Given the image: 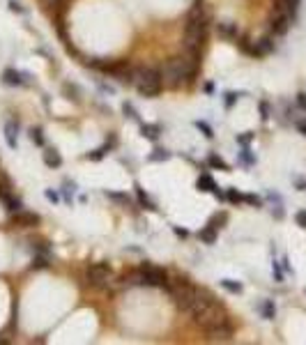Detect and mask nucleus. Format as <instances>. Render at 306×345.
Instances as JSON below:
<instances>
[{
	"mask_svg": "<svg viewBox=\"0 0 306 345\" xmlns=\"http://www.w3.org/2000/svg\"><path fill=\"white\" fill-rule=\"evenodd\" d=\"M207 23H210V14L203 9V5H193L189 19H186V30H184V48L186 53H198L203 48V42L207 37Z\"/></svg>",
	"mask_w": 306,
	"mask_h": 345,
	"instance_id": "nucleus-2",
	"label": "nucleus"
},
{
	"mask_svg": "<svg viewBox=\"0 0 306 345\" xmlns=\"http://www.w3.org/2000/svg\"><path fill=\"white\" fill-rule=\"evenodd\" d=\"M175 235H180V237H186V230H182V228H175Z\"/></svg>",
	"mask_w": 306,
	"mask_h": 345,
	"instance_id": "nucleus-42",
	"label": "nucleus"
},
{
	"mask_svg": "<svg viewBox=\"0 0 306 345\" xmlns=\"http://www.w3.org/2000/svg\"><path fill=\"white\" fill-rule=\"evenodd\" d=\"M272 51H274L272 37H262V40H258L256 42V46H253V55H256V58H262V55L272 53Z\"/></svg>",
	"mask_w": 306,
	"mask_h": 345,
	"instance_id": "nucleus-11",
	"label": "nucleus"
},
{
	"mask_svg": "<svg viewBox=\"0 0 306 345\" xmlns=\"http://www.w3.org/2000/svg\"><path fill=\"white\" fill-rule=\"evenodd\" d=\"M237 97H240V94H235V92H228V94H226V106H228V108L233 106L235 101H237Z\"/></svg>",
	"mask_w": 306,
	"mask_h": 345,
	"instance_id": "nucleus-32",
	"label": "nucleus"
},
{
	"mask_svg": "<svg viewBox=\"0 0 306 345\" xmlns=\"http://www.w3.org/2000/svg\"><path fill=\"white\" fill-rule=\"evenodd\" d=\"M221 288L228 292H235V295H240L242 292V283H237V281H230V279H223L221 281Z\"/></svg>",
	"mask_w": 306,
	"mask_h": 345,
	"instance_id": "nucleus-18",
	"label": "nucleus"
},
{
	"mask_svg": "<svg viewBox=\"0 0 306 345\" xmlns=\"http://www.w3.org/2000/svg\"><path fill=\"white\" fill-rule=\"evenodd\" d=\"M207 164H210L212 168H221V171H228V164L221 159V157H217V154H210V157H207Z\"/></svg>",
	"mask_w": 306,
	"mask_h": 345,
	"instance_id": "nucleus-21",
	"label": "nucleus"
},
{
	"mask_svg": "<svg viewBox=\"0 0 306 345\" xmlns=\"http://www.w3.org/2000/svg\"><path fill=\"white\" fill-rule=\"evenodd\" d=\"M295 184L300 186L302 191H306V182H304V179H300V177H295Z\"/></svg>",
	"mask_w": 306,
	"mask_h": 345,
	"instance_id": "nucleus-41",
	"label": "nucleus"
},
{
	"mask_svg": "<svg viewBox=\"0 0 306 345\" xmlns=\"http://www.w3.org/2000/svg\"><path fill=\"white\" fill-rule=\"evenodd\" d=\"M290 23H293V19H290V16H286V14L279 12V9H274L272 19H269V28H272L274 35H286L288 28H290Z\"/></svg>",
	"mask_w": 306,
	"mask_h": 345,
	"instance_id": "nucleus-6",
	"label": "nucleus"
},
{
	"mask_svg": "<svg viewBox=\"0 0 306 345\" xmlns=\"http://www.w3.org/2000/svg\"><path fill=\"white\" fill-rule=\"evenodd\" d=\"M242 161H244V164H253L256 159H253L251 154H249V150H244V152H242Z\"/></svg>",
	"mask_w": 306,
	"mask_h": 345,
	"instance_id": "nucleus-34",
	"label": "nucleus"
},
{
	"mask_svg": "<svg viewBox=\"0 0 306 345\" xmlns=\"http://www.w3.org/2000/svg\"><path fill=\"white\" fill-rule=\"evenodd\" d=\"M198 237H200V242H205V244H214V242H217V228L214 226L203 228V230L198 232Z\"/></svg>",
	"mask_w": 306,
	"mask_h": 345,
	"instance_id": "nucleus-15",
	"label": "nucleus"
},
{
	"mask_svg": "<svg viewBox=\"0 0 306 345\" xmlns=\"http://www.w3.org/2000/svg\"><path fill=\"white\" fill-rule=\"evenodd\" d=\"M274 9H279V12H283L286 16L295 19V16H297V9H300V0H276V7H274Z\"/></svg>",
	"mask_w": 306,
	"mask_h": 345,
	"instance_id": "nucleus-9",
	"label": "nucleus"
},
{
	"mask_svg": "<svg viewBox=\"0 0 306 345\" xmlns=\"http://www.w3.org/2000/svg\"><path fill=\"white\" fill-rule=\"evenodd\" d=\"M131 286H150V288H168V276L164 269L154 265H143L138 272L129 276Z\"/></svg>",
	"mask_w": 306,
	"mask_h": 345,
	"instance_id": "nucleus-4",
	"label": "nucleus"
},
{
	"mask_svg": "<svg viewBox=\"0 0 306 345\" xmlns=\"http://www.w3.org/2000/svg\"><path fill=\"white\" fill-rule=\"evenodd\" d=\"M260 311H262V315H265L267 320H272L274 315H276V306H274L272 302L267 299V302H262V306H260Z\"/></svg>",
	"mask_w": 306,
	"mask_h": 345,
	"instance_id": "nucleus-20",
	"label": "nucleus"
},
{
	"mask_svg": "<svg viewBox=\"0 0 306 345\" xmlns=\"http://www.w3.org/2000/svg\"><path fill=\"white\" fill-rule=\"evenodd\" d=\"M196 127H198V129H200V131H203V133H205V136H207V138H212V136H214V131H212V127H210V125H207V122H200V120H198V122H196Z\"/></svg>",
	"mask_w": 306,
	"mask_h": 345,
	"instance_id": "nucleus-25",
	"label": "nucleus"
},
{
	"mask_svg": "<svg viewBox=\"0 0 306 345\" xmlns=\"http://www.w3.org/2000/svg\"><path fill=\"white\" fill-rule=\"evenodd\" d=\"M42 2H44L46 7H58L60 5V0H42Z\"/></svg>",
	"mask_w": 306,
	"mask_h": 345,
	"instance_id": "nucleus-39",
	"label": "nucleus"
},
{
	"mask_svg": "<svg viewBox=\"0 0 306 345\" xmlns=\"http://www.w3.org/2000/svg\"><path fill=\"white\" fill-rule=\"evenodd\" d=\"M196 186H198V191H212L217 198H223V196H221V191H219V186L214 184V179L210 177V175H200L198 182H196Z\"/></svg>",
	"mask_w": 306,
	"mask_h": 345,
	"instance_id": "nucleus-10",
	"label": "nucleus"
},
{
	"mask_svg": "<svg viewBox=\"0 0 306 345\" xmlns=\"http://www.w3.org/2000/svg\"><path fill=\"white\" fill-rule=\"evenodd\" d=\"M295 221H297V226H302V228L306 230V212H304V210L295 214Z\"/></svg>",
	"mask_w": 306,
	"mask_h": 345,
	"instance_id": "nucleus-28",
	"label": "nucleus"
},
{
	"mask_svg": "<svg viewBox=\"0 0 306 345\" xmlns=\"http://www.w3.org/2000/svg\"><path fill=\"white\" fill-rule=\"evenodd\" d=\"M65 94H69V99L79 101V90H76V87H74V86H69V83H67V86H65Z\"/></svg>",
	"mask_w": 306,
	"mask_h": 345,
	"instance_id": "nucleus-27",
	"label": "nucleus"
},
{
	"mask_svg": "<svg viewBox=\"0 0 306 345\" xmlns=\"http://www.w3.org/2000/svg\"><path fill=\"white\" fill-rule=\"evenodd\" d=\"M14 221L19 223V226H26V228H30V226H37L40 223V214L37 212H16L14 214Z\"/></svg>",
	"mask_w": 306,
	"mask_h": 345,
	"instance_id": "nucleus-8",
	"label": "nucleus"
},
{
	"mask_svg": "<svg viewBox=\"0 0 306 345\" xmlns=\"http://www.w3.org/2000/svg\"><path fill=\"white\" fill-rule=\"evenodd\" d=\"M198 62L200 60H193L189 55H175V58L166 60L161 65L159 74H161V83L166 87H182L184 83L196 76V69H198Z\"/></svg>",
	"mask_w": 306,
	"mask_h": 345,
	"instance_id": "nucleus-1",
	"label": "nucleus"
},
{
	"mask_svg": "<svg viewBox=\"0 0 306 345\" xmlns=\"http://www.w3.org/2000/svg\"><path fill=\"white\" fill-rule=\"evenodd\" d=\"M2 83H5V86H23V79H21L19 72L5 69V74H2Z\"/></svg>",
	"mask_w": 306,
	"mask_h": 345,
	"instance_id": "nucleus-14",
	"label": "nucleus"
},
{
	"mask_svg": "<svg viewBox=\"0 0 306 345\" xmlns=\"http://www.w3.org/2000/svg\"><path fill=\"white\" fill-rule=\"evenodd\" d=\"M217 33H219V37H223V40H237V37H240V28H237L235 21H219V23H217Z\"/></svg>",
	"mask_w": 306,
	"mask_h": 345,
	"instance_id": "nucleus-7",
	"label": "nucleus"
},
{
	"mask_svg": "<svg viewBox=\"0 0 306 345\" xmlns=\"http://www.w3.org/2000/svg\"><path fill=\"white\" fill-rule=\"evenodd\" d=\"M226 198L230 200V203H240V200H244V196H240V193L235 191V189H228V193H226Z\"/></svg>",
	"mask_w": 306,
	"mask_h": 345,
	"instance_id": "nucleus-26",
	"label": "nucleus"
},
{
	"mask_svg": "<svg viewBox=\"0 0 306 345\" xmlns=\"http://www.w3.org/2000/svg\"><path fill=\"white\" fill-rule=\"evenodd\" d=\"M260 113H262V120L269 118V104L267 101H260Z\"/></svg>",
	"mask_w": 306,
	"mask_h": 345,
	"instance_id": "nucleus-31",
	"label": "nucleus"
},
{
	"mask_svg": "<svg viewBox=\"0 0 306 345\" xmlns=\"http://www.w3.org/2000/svg\"><path fill=\"white\" fill-rule=\"evenodd\" d=\"M108 152V147L104 145V147H99V150H94V152H90V154H86V159H92V161H99L104 154Z\"/></svg>",
	"mask_w": 306,
	"mask_h": 345,
	"instance_id": "nucleus-24",
	"label": "nucleus"
},
{
	"mask_svg": "<svg viewBox=\"0 0 306 345\" xmlns=\"http://www.w3.org/2000/svg\"><path fill=\"white\" fill-rule=\"evenodd\" d=\"M297 106L306 111V94H297Z\"/></svg>",
	"mask_w": 306,
	"mask_h": 345,
	"instance_id": "nucleus-36",
	"label": "nucleus"
},
{
	"mask_svg": "<svg viewBox=\"0 0 306 345\" xmlns=\"http://www.w3.org/2000/svg\"><path fill=\"white\" fill-rule=\"evenodd\" d=\"M111 267L106 265V262H94V265H90L87 267V272H86V279H87V283L90 286H94V288H99V286H104L108 279H111Z\"/></svg>",
	"mask_w": 306,
	"mask_h": 345,
	"instance_id": "nucleus-5",
	"label": "nucleus"
},
{
	"mask_svg": "<svg viewBox=\"0 0 306 345\" xmlns=\"http://www.w3.org/2000/svg\"><path fill=\"white\" fill-rule=\"evenodd\" d=\"M125 113L129 115V118H131V120H138V113L133 111V106H131V104H125Z\"/></svg>",
	"mask_w": 306,
	"mask_h": 345,
	"instance_id": "nucleus-30",
	"label": "nucleus"
},
{
	"mask_svg": "<svg viewBox=\"0 0 306 345\" xmlns=\"http://www.w3.org/2000/svg\"><path fill=\"white\" fill-rule=\"evenodd\" d=\"M0 200L5 203V207H7V210H9V212H12V214L21 212V203H19V200H16V198H14L12 193H7L5 189H0Z\"/></svg>",
	"mask_w": 306,
	"mask_h": 345,
	"instance_id": "nucleus-12",
	"label": "nucleus"
},
{
	"mask_svg": "<svg viewBox=\"0 0 306 345\" xmlns=\"http://www.w3.org/2000/svg\"><path fill=\"white\" fill-rule=\"evenodd\" d=\"M46 198H48V200H53V203H58V193L51 191V189H46Z\"/></svg>",
	"mask_w": 306,
	"mask_h": 345,
	"instance_id": "nucleus-37",
	"label": "nucleus"
},
{
	"mask_svg": "<svg viewBox=\"0 0 306 345\" xmlns=\"http://www.w3.org/2000/svg\"><path fill=\"white\" fill-rule=\"evenodd\" d=\"M171 159V152L168 150H154L152 154H150V161H168Z\"/></svg>",
	"mask_w": 306,
	"mask_h": 345,
	"instance_id": "nucleus-23",
	"label": "nucleus"
},
{
	"mask_svg": "<svg viewBox=\"0 0 306 345\" xmlns=\"http://www.w3.org/2000/svg\"><path fill=\"white\" fill-rule=\"evenodd\" d=\"M5 138L9 147H16V125L14 122H7L5 125Z\"/></svg>",
	"mask_w": 306,
	"mask_h": 345,
	"instance_id": "nucleus-16",
	"label": "nucleus"
},
{
	"mask_svg": "<svg viewBox=\"0 0 306 345\" xmlns=\"http://www.w3.org/2000/svg\"><path fill=\"white\" fill-rule=\"evenodd\" d=\"M30 140H33L35 145H44V133H42L40 127H33V129H30Z\"/></svg>",
	"mask_w": 306,
	"mask_h": 345,
	"instance_id": "nucleus-22",
	"label": "nucleus"
},
{
	"mask_svg": "<svg viewBox=\"0 0 306 345\" xmlns=\"http://www.w3.org/2000/svg\"><path fill=\"white\" fill-rule=\"evenodd\" d=\"M297 129H300V131L306 136V120H297Z\"/></svg>",
	"mask_w": 306,
	"mask_h": 345,
	"instance_id": "nucleus-38",
	"label": "nucleus"
},
{
	"mask_svg": "<svg viewBox=\"0 0 306 345\" xmlns=\"http://www.w3.org/2000/svg\"><path fill=\"white\" fill-rule=\"evenodd\" d=\"M274 276H276V281H283V274H281L279 262H274Z\"/></svg>",
	"mask_w": 306,
	"mask_h": 345,
	"instance_id": "nucleus-35",
	"label": "nucleus"
},
{
	"mask_svg": "<svg viewBox=\"0 0 306 345\" xmlns=\"http://www.w3.org/2000/svg\"><path fill=\"white\" fill-rule=\"evenodd\" d=\"M131 86L138 90L143 97H157L161 92V74L154 67H133L131 72Z\"/></svg>",
	"mask_w": 306,
	"mask_h": 345,
	"instance_id": "nucleus-3",
	"label": "nucleus"
},
{
	"mask_svg": "<svg viewBox=\"0 0 306 345\" xmlns=\"http://www.w3.org/2000/svg\"><path fill=\"white\" fill-rule=\"evenodd\" d=\"M140 131H143V136H145V138H150V140H157L159 138V127L157 125H140Z\"/></svg>",
	"mask_w": 306,
	"mask_h": 345,
	"instance_id": "nucleus-17",
	"label": "nucleus"
},
{
	"mask_svg": "<svg viewBox=\"0 0 306 345\" xmlns=\"http://www.w3.org/2000/svg\"><path fill=\"white\" fill-rule=\"evenodd\" d=\"M44 164H46V166H51V168L62 166V157H60V152H58L55 147H48V150H44Z\"/></svg>",
	"mask_w": 306,
	"mask_h": 345,
	"instance_id": "nucleus-13",
	"label": "nucleus"
},
{
	"mask_svg": "<svg viewBox=\"0 0 306 345\" xmlns=\"http://www.w3.org/2000/svg\"><path fill=\"white\" fill-rule=\"evenodd\" d=\"M244 203H249V205H256V207H258V205H260V198H258V196H253V193H246V196H244Z\"/></svg>",
	"mask_w": 306,
	"mask_h": 345,
	"instance_id": "nucleus-29",
	"label": "nucleus"
},
{
	"mask_svg": "<svg viewBox=\"0 0 306 345\" xmlns=\"http://www.w3.org/2000/svg\"><path fill=\"white\" fill-rule=\"evenodd\" d=\"M251 138H253L251 133H246V136H240V138H237V140H240L242 145H246V143H249V140H251Z\"/></svg>",
	"mask_w": 306,
	"mask_h": 345,
	"instance_id": "nucleus-40",
	"label": "nucleus"
},
{
	"mask_svg": "<svg viewBox=\"0 0 306 345\" xmlns=\"http://www.w3.org/2000/svg\"><path fill=\"white\" fill-rule=\"evenodd\" d=\"M136 196H138V200H140V205L145 207V210H157V205H154L152 200L147 198L145 193H143V189H140V186H136Z\"/></svg>",
	"mask_w": 306,
	"mask_h": 345,
	"instance_id": "nucleus-19",
	"label": "nucleus"
},
{
	"mask_svg": "<svg viewBox=\"0 0 306 345\" xmlns=\"http://www.w3.org/2000/svg\"><path fill=\"white\" fill-rule=\"evenodd\" d=\"M9 9H12V12H26V9H23V7H21V2H16V0H9Z\"/></svg>",
	"mask_w": 306,
	"mask_h": 345,
	"instance_id": "nucleus-33",
	"label": "nucleus"
}]
</instances>
